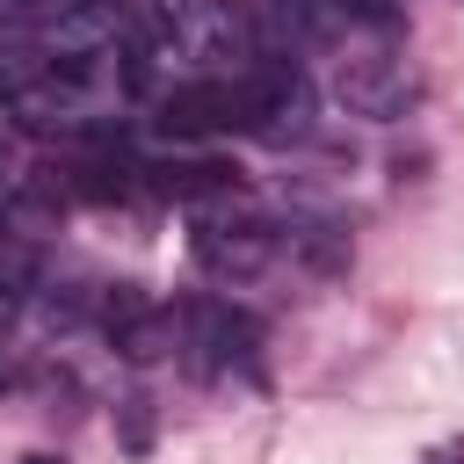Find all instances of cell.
I'll list each match as a JSON object with an SVG mask.
<instances>
[{"instance_id": "cell-1", "label": "cell", "mask_w": 464, "mask_h": 464, "mask_svg": "<svg viewBox=\"0 0 464 464\" xmlns=\"http://www.w3.org/2000/svg\"><path fill=\"white\" fill-rule=\"evenodd\" d=\"M188 254L203 276H225V283H246L276 261V225L268 218H225V210H203L196 232H188Z\"/></svg>"}, {"instance_id": "cell-2", "label": "cell", "mask_w": 464, "mask_h": 464, "mask_svg": "<svg viewBox=\"0 0 464 464\" xmlns=\"http://www.w3.org/2000/svg\"><path fill=\"white\" fill-rule=\"evenodd\" d=\"M181 348H188V370H196V377L254 370V355H261V326H254L246 312H232V304L203 297V304H188V312H181Z\"/></svg>"}, {"instance_id": "cell-3", "label": "cell", "mask_w": 464, "mask_h": 464, "mask_svg": "<svg viewBox=\"0 0 464 464\" xmlns=\"http://www.w3.org/2000/svg\"><path fill=\"white\" fill-rule=\"evenodd\" d=\"M239 80H246V130H254V138L297 145V138L312 130V87H304L297 65L268 58V65H246Z\"/></svg>"}, {"instance_id": "cell-4", "label": "cell", "mask_w": 464, "mask_h": 464, "mask_svg": "<svg viewBox=\"0 0 464 464\" xmlns=\"http://www.w3.org/2000/svg\"><path fill=\"white\" fill-rule=\"evenodd\" d=\"M334 94H341L355 116H370V123H392V116H406V109L420 102V72H413L399 51H362V58H341V72H334Z\"/></svg>"}, {"instance_id": "cell-5", "label": "cell", "mask_w": 464, "mask_h": 464, "mask_svg": "<svg viewBox=\"0 0 464 464\" xmlns=\"http://www.w3.org/2000/svg\"><path fill=\"white\" fill-rule=\"evenodd\" d=\"M174 44L188 51V58H210V65H254L261 58V29H254V14L239 7V0H188L181 14H174Z\"/></svg>"}, {"instance_id": "cell-6", "label": "cell", "mask_w": 464, "mask_h": 464, "mask_svg": "<svg viewBox=\"0 0 464 464\" xmlns=\"http://www.w3.org/2000/svg\"><path fill=\"white\" fill-rule=\"evenodd\" d=\"M160 130L167 138H225L246 130V80H188L160 102Z\"/></svg>"}, {"instance_id": "cell-7", "label": "cell", "mask_w": 464, "mask_h": 464, "mask_svg": "<svg viewBox=\"0 0 464 464\" xmlns=\"http://www.w3.org/2000/svg\"><path fill=\"white\" fill-rule=\"evenodd\" d=\"M109 341H116L123 362H160V355L181 348V312H167V304H138L123 326H109Z\"/></svg>"}, {"instance_id": "cell-8", "label": "cell", "mask_w": 464, "mask_h": 464, "mask_svg": "<svg viewBox=\"0 0 464 464\" xmlns=\"http://www.w3.org/2000/svg\"><path fill=\"white\" fill-rule=\"evenodd\" d=\"M145 174H152V188L174 196V203H218V196H232V181H239V167H225V160H167V167H145Z\"/></svg>"}, {"instance_id": "cell-9", "label": "cell", "mask_w": 464, "mask_h": 464, "mask_svg": "<svg viewBox=\"0 0 464 464\" xmlns=\"http://www.w3.org/2000/svg\"><path fill=\"white\" fill-rule=\"evenodd\" d=\"M334 14H341V22H362V29H377V36L406 29V0H334Z\"/></svg>"}, {"instance_id": "cell-10", "label": "cell", "mask_w": 464, "mask_h": 464, "mask_svg": "<svg viewBox=\"0 0 464 464\" xmlns=\"http://www.w3.org/2000/svg\"><path fill=\"white\" fill-rule=\"evenodd\" d=\"M36 283V261H29V246H0V312H14V297Z\"/></svg>"}, {"instance_id": "cell-11", "label": "cell", "mask_w": 464, "mask_h": 464, "mask_svg": "<svg viewBox=\"0 0 464 464\" xmlns=\"http://www.w3.org/2000/svg\"><path fill=\"white\" fill-rule=\"evenodd\" d=\"M116 413H123V450H152V399H145V392H130Z\"/></svg>"}, {"instance_id": "cell-12", "label": "cell", "mask_w": 464, "mask_h": 464, "mask_svg": "<svg viewBox=\"0 0 464 464\" xmlns=\"http://www.w3.org/2000/svg\"><path fill=\"white\" fill-rule=\"evenodd\" d=\"M7 384H14V355L0 348V392H7Z\"/></svg>"}, {"instance_id": "cell-13", "label": "cell", "mask_w": 464, "mask_h": 464, "mask_svg": "<svg viewBox=\"0 0 464 464\" xmlns=\"http://www.w3.org/2000/svg\"><path fill=\"white\" fill-rule=\"evenodd\" d=\"M22 464H65V457H51V450H36V457H22Z\"/></svg>"}, {"instance_id": "cell-14", "label": "cell", "mask_w": 464, "mask_h": 464, "mask_svg": "<svg viewBox=\"0 0 464 464\" xmlns=\"http://www.w3.org/2000/svg\"><path fill=\"white\" fill-rule=\"evenodd\" d=\"M0 174H7V138H0Z\"/></svg>"}]
</instances>
